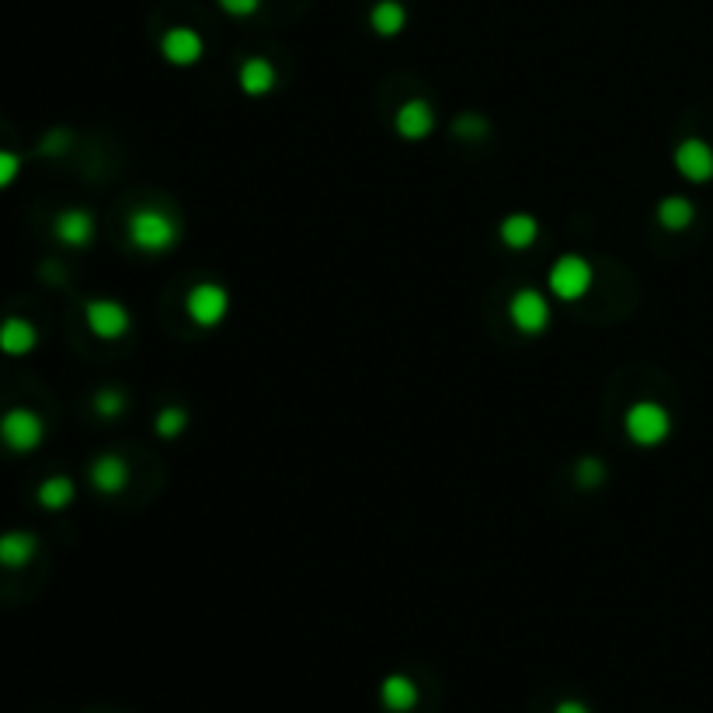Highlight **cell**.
Returning a JSON list of instances; mask_svg holds the SVG:
<instances>
[{"mask_svg": "<svg viewBox=\"0 0 713 713\" xmlns=\"http://www.w3.org/2000/svg\"><path fill=\"white\" fill-rule=\"evenodd\" d=\"M592 279H595L592 261L581 258V254H564V258H557L550 265L547 286L560 303H574L592 289Z\"/></svg>", "mask_w": 713, "mask_h": 713, "instance_id": "4", "label": "cell"}, {"mask_svg": "<svg viewBox=\"0 0 713 713\" xmlns=\"http://www.w3.org/2000/svg\"><path fill=\"white\" fill-rule=\"evenodd\" d=\"M574 480H578L581 487H595V484H602V480H606V467H602L595 456H585V460L574 467Z\"/></svg>", "mask_w": 713, "mask_h": 713, "instance_id": "23", "label": "cell"}, {"mask_svg": "<svg viewBox=\"0 0 713 713\" xmlns=\"http://www.w3.org/2000/svg\"><path fill=\"white\" fill-rule=\"evenodd\" d=\"M369 25H373V32L383 35V39H394L407 25L404 4H400V0H380V4L369 11Z\"/></svg>", "mask_w": 713, "mask_h": 713, "instance_id": "18", "label": "cell"}, {"mask_svg": "<svg viewBox=\"0 0 713 713\" xmlns=\"http://www.w3.org/2000/svg\"><path fill=\"white\" fill-rule=\"evenodd\" d=\"M91 484L98 487L101 494H119L122 487L129 484V467L122 456L115 453H101L98 460L91 463Z\"/></svg>", "mask_w": 713, "mask_h": 713, "instance_id": "14", "label": "cell"}, {"mask_svg": "<svg viewBox=\"0 0 713 713\" xmlns=\"http://www.w3.org/2000/svg\"><path fill=\"white\" fill-rule=\"evenodd\" d=\"M498 237L508 251H529V247L536 244V237H540V223H536V216H529V213H512L501 220Z\"/></svg>", "mask_w": 713, "mask_h": 713, "instance_id": "13", "label": "cell"}, {"mask_svg": "<svg viewBox=\"0 0 713 713\" xmlns=\"http://www.w3.org/2000/svg\"><path fill=\"white\" fill-rule=\"evenodd\" d=\"M220 7L227 14H234V18H251L261 7V0H220Z\"/></svg>", "mask_w": 713, "mask_h": 713, "instance_id": "27", "label": "cell"}, {"mask_svg": "<svg viewBox=\"0 0 713 713\" xmlns=\"http://www.w3.org/2000/svg\"><path fill=\"white\" fill-rule=\"evenodd\" d=\"M675 171L682 174L693 185H703V181L713 178V147L703 140H682L675 147Z\"/></svg>", "mask_w": 713, "mask_h": 713, "instance_id": "8", "label": "cell"}, {"mask_svg": "<svg viewBox=\"0 0 713 713\" xmlns=\"http://www.w3.org/2000/svg\"><path fill=\"white\" fill-rule=\"evenodd\" d=\"M554 713H592V710H588V703H581V700H560Z\"/></svg>", "mask_w": 713, "mask_h": 713, "instance_id": "28", "label": "cell"}, {"mask_svg": "<svg viewBox=\"0 0 713 713\" xmlns=\"http://www.w3.org/2000/svg\"><path fill=\"white\" fill-rule=\"evenodd\" d=\"M696 216V206L682 195H668V199L658 202V223L665 230H686Z\"/></svg>", "mask_w": 713, "mask_h": 713, "instance_id": "20", "label": "cell"}, {"mask_svg": "<svg viewBox=\"0 0 713 713\" xmlns=\"http://www.w3.org/2000/svg\"><path fill=\"white\" fill-rule=\"evenodd\" d=\"M508 317L522 334H543L550 327V300L536 289H519L508 303Z\"/></svg>", "mask_w": 713, "mask_h": 713, "instance_id": "7", "label": "cell"}, {"mask_svg": "<svg viewBox=\"0 0 713 713\" xmlns=\"http://www.w3.org/2000/svg\"><path fill=\"white\" fill-rule=\"evenodd\" d=\"M39 345V331H35L32 320L25 317H4L0 320V352L11 355V359H21L32 348Z\"/></svg>", "mask_w": 713, "mask_h": 713, "instance_id": "12", "label": "cell"}, {"mask_svg": "<svg viewBox=\"0 0 713 713\" xmlns=\"http://www.w3.org/2000/svg\"><path fill=\"white\" fill-rule=\"evenodd\" d=\"M185 310L199 327H216L230 310V293L220 282H199V286H192V293H188Z\"/></svg>", "mask_w": 713, "mask_h": 713, "instance_id": "6", "label": "cell"}, {"mask_svg": "<svg viewBox=\"0 0 713 713\" xmlns=\"http://www.w3.org/2000/svg\"><path fill=\"white\" fill-rule=\"evenodd\" d=\"M53 234L63 247H87L94 240V216L87 209H63L53 223Z\"/></svg>", "mask_w": 713, "mask_h": 713, "instance_id": "11", "label": "cell"}, {"mask_svg": "<svg viewBox=\"0 0 713 713\" xmlns=\"http://www.w3.org/2000/svg\"><path fill=\"white\" fill-rule=\"evenodd\" d=\"M0 442L11 453H35L46 442V421L32 407H7L0 414Z\"/></svg>", "mask_w": 713, "mask_h": 713, "instance_id": "3", "label": "cell"}, {"mask_svg": "<svg viewBox=\"0 0 713 713\" xmlns=\"http://www.w3.org/2000/svg\"><path fill=\"white\" fill-rule=\"evenodd\" d=\"M484 133H487V122L480 119V115H463V119L456 122V136H463V140H480Z\"/></svg>", "mask_w": 713, "mask_h": 713, "instance_id": "25", "label": "cell"}, {"mask_svg": "<svg viewBox=\"0 0 713 713\" xmlns=\"http://www.w3.org/2000/svg\"><path fill=\"white\" fill-rule=\"evenodd\" d=\"M623 432L634 446H661L672 435V414L658 404V400H637L623 414Z\"/></svg>", "mask_w": 713, "mask_h": 713, "instance_id": "2", "label": "cell"}, {"mask_svg": "<svg viewBox=\"0 0 713 713\" xmlns=\"http://www.w3.org/2000/svg\"><path fill=\"white\" fill-rule=\"evenodd\" d=\"M35 550H39V540L32 533H21V529L0 533V567H25Z\"/></svg>", "mask_w": 713, "mask_h": 713, "instance_id": "17", "label": "cell"}, {"mask_svg": "<svg viewBox=\"0 0 713 713\" xmlns=\"http://www.w3.org/2000/svg\"><path fill=\"white\" fill-rule=\"evenodd\" d=\"M84 324H87V331H91L94 338L119 341V338H126L129 334L133 317H129V310L122 307L119 300H87L84 303Z\"/></svg>", "mask_w": 713, "mask_h": 713, "instance_id": "5", "label": "cell"}, {"mask_svg": "<svg viewBox=\"0 0 713 713\" xmlns=\"http://www.w3.org/2000/svg\"><path fill=\"white\" fill-rule=\"evenodd\" d=\"M202 35L195 32V28H171V32H164V39H160V53H164L167 63H174V67H192V63L202 60Z\"/></svg>", "mask_w": 713, "mask_h": 713, "instance_id": "9", "label": "cell"}, {"mask_svg": "<svg viewBox=\"0 0 713 713\" xmlns=\"http://www.w3.org/2000/svg\"><path fill=\"white\" fill-rule=\"evenodd\" d=\"M126 234H129V244L136 251H147V254H164L178 244L181 237V227L174 216H167L164 209H154V206H140L133 209L126 223Z\"/></svg>", "mask_w": 713, "mask_h": 713, "instance_id": "1", "label": "cell"}, {"mask_svg": "<svg viewBox=\"0 0 713 713\" xmlns=\"http://www.w3.org/2000/svg\"><path fill=\"white\" fill-rule=\"evenodd\" d=\"M237 84H240V91H244V94H251V98H261V94H268L275 87V67L268 60H261V56H251V60L240 63Z\"/></svg>", "mask_w": 713, "mask_h": 713, "instance_id": "16", "label": "cell"}, {"mask_svg": "<svg viewBox=\"0 0 713 713\" xmlns=\"http://www.w3.org/2000/svg\"><path fill=\"white\" fill-rule=\"evenodd\" d=\"M21 174V157L14 150H4L0 147V188H7L14 178Z\"/></svg>", "mask_w": 713, "mask_h": 713, "instance_id": "24", "label": "cell"}, {"mask_svg": "<svg viewBox=\"0 0 713 713\" xmlns=\"http://www.w3.org/2000/svg\"><path fill=\"white\" fill-rule=\"evenodd\" d=\"M94 411L101 414V418H119L122 411H126V394H122L119 387H105L94 394Z\"/></svg>", "mask_w": 713, "mask_h": 713, "instance_id": "22", "label": "cell"}, {"mask_svg": "<svg viewBox=\"0 0 713 713\" xmlns=\"http://www.w3.org/2000/svg\"><path fill=\"white\" fill-rule=\"evenodd\" d=\"M74 494H77V487H74V480L70 477H63V474H56V477H46L39 484V491H35V501H39L46 512H60V508H67L70 501H74Z\"/></svg>", "mask_w": 713, "mask_h": 713, "instance_id": "19", "label": "cell"}, {"mask_svg": "<svg viewBox=\"0 0 713 713\" xmlns=\"http://www.w3.org/2000/svg\"><path fill=\"white\" fill-rule=\"evenodd\" d=\"M154 428H157L160 439H178V435L188 428V411H185V407H178V404L164 407V411L157 414Z\"/></svg>", "mask_w": 713, "mask_h": 713, "instance_id": "21", "label": "cell"}, {"mask_svg": "<svg viewBox=\"0 0 713 713\" xmlns=\"http://www.w3.org/2000/svg\"><path fill=\"white\" fill-rule=\"evenodd\" d=\"M380 703H383V710H390V713H411L418 707V686L400 672L387 675L380 686Z\"/></svg>", "mask_w": 713, "mask_h": 713, "instance_id": "15", "label": "cell"}, {"mask_svg": "<svg viewBox=\"0 0 713 713\" xmlns=\"http://www.w3.org/2000/svg\"><path fill=\"white\" fill-rule=\"evenodd\" d=\"M394 126H397V133L404 136V140H425V136L435 129L432 105H428L425 98L404 101V105L397 108V115H394Z\"/></svg>", "mask_w": 713, "mask_h": 713, "instance_id": "10", "label": "cell"}, {"mask_svg": "<svg viewBox=\"0 0 713 713\" xmlns=\"http://www.w3.org/2000/svg\"><path fill=\"white\" fill-rule=\"evenodd\" d=\"M70 147V133H67V129H53V133H49L46 136V140H42V154H63V150H67Z\"/></svg>", "mask_w": 713, "mask_h": 713, "instance_id": "26", "label": "cell"}]
</instances>
